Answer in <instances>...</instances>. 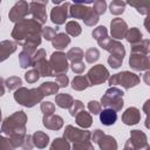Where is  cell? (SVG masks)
Segmentation results:
<instances>
[{
	"label": "cell",
	"instance_id": "3957f363",
	"mask_svg": "<svg viewBox=\"0 0 150 150\" xmlns=\"http://www.w3.org/2000/svg\"><path fill=\"white\" fill-rule=\"evenodd\" d=\"M45 96L40 91L39 88H32L28 89L26 87H20L14 93V100L16 103L26 107V108H33L38 103L42 102V98Z\"/></svg>",
	"mask_w": 150,
	"mask_h": 150
},
{
	"label": "cell",
	"instance_id": "b9f144b4",
	"mask_svg": "<svg viewBox=\"0 0 150 150\" xmlns=\"http://www.w3.org/2000/svg\"><path fill=\"white\" fill-rule=\"evenodd\" d=\"M107 9V2L104 0H96L95 2H93V11L100 16L102 14L105 13Z\"/></svg>",
	"mask_w": 150,
	"mask_h": 150
},
{
	"label": "cell",
	"instance_id": "5b68a950",
	"mask_svg": "<svg viewBox=\"0 0 150 150\" xmlns=\"http://www.w3.org/2000/svg\"><path fill=\"white\" fill-rule=\"evenodd\" d=\"M139 81H141L139 76L129 70H124V71L110 75L108 79V83L110 87L122 86L124 89H130L132 87H136L139 83Z\"/></svg>",
	"mask_w": 150,
	"mask_h": 150
},
{
	"label": "cell",
	"instance_id": "bcb514c9",
	"mask_svg": "<svg viewBox=\"0 0 150 150\" xmlns=\"http://www.w3.org/2000/svg\"><path fill=\"white\" fill-rule=\"evenodd\" d=\"M71 150H95L93 143L89 142H75L71 146Z\"/></svg>",
	"mask_w": 150,
	"mask_h": 150
},
{
	"label": "cell",
	"instance_id": "680465c9",
	"mask_svg": "<svg viewBox=\"0 0 150 150\" xmlns=\"http://www.w3.org/2000/svg\"><path fill=\"white\" fill-rule=\"evenodd\" d=\"M149 103H150V101L148 100V101L145 102V104H144V108H143V109H144V112H145V114H148V105H149Z\"/></svg>",
	"mask_w": 150,
	"mask_h": 150
},
{
	"label": "cell",
	"instance_id": "60d3db41",
	"mask_svg": "<svg viewBox=\"0 0 150 150\" xmlns=\"http://www.w3.org/2000/svg\"><path fill=\"white\" fill-rule=\"evenodd\" d=\"M40 108H41V111H42L43 116L53 115V112L55 111V105L50 101H42L41 104H40Z\"/></svg>",
	"mask_w": 150,
	"mask_h": 150
},
{
	"label": "cell",
	"instance_id": "7a4b0ae2",
	"mask_svg": "<svg viewBox=\"0 0 150 150\" xmlns=\"http://www.w3.org/2000/svg\"><path fill=\"white\" fill-rule=\"evenodd\" d=\"M41 32H42V25H40L36 20L23 19L14 25L11 36L15 40L18 45L21 46L27 39L36 35H41Z\"/></svg>",
	"mask_w": 150,
	"mask_h": 150
},
{
	"label": "cell",
	"instance_id": "f5cc1de1",
	"mask_svg": "<svg viewBox=\"0 0 150 150\" xmlns=\"http://www.w3.org/2000/svg\"><path fill=\"white\" fill-rule=\"evenodd\" d=\"M33 142H32V135H26L23 144L20 146V150H32L33 148Z\"/></svg>",
	"mask_w": 150,
	"mask_h": 150
},
{
	"label": "cell",
	"instance_id": "ab89813d",
	"mask_svg": "<svg viewBox=\"0 0 150 150\" xmlns=\"http://www.w3.org/2000/svg\"><path fill=\"white\" fill-rule=\"evenodd\" d=\"M98 20H100V16L93 11V8H90V9L88 11L87 15H86L84 19H83V22H84V25H87V26H89V27H93V26H95V25L98 22Z\"/></svg>",
	"mask_w": 150,
	"mask_h": 150
},
{
	"label": "cell",
	"instance_id": "f907efd6",
	"mask_svg": "<svg viewBox=\"0 0 150 150\" xmlns=\"http://www.w3.org/2000/svg\"><path fill=\"white\" fill-rule=\"evenodd\" d=\"M55 83L59 86V88H66L69 84V77L66 74L55 76Z\"/></svg>",
	"mask_w": 150,
	"mask_h": 150
},
{
	"label": "cell",
	"instance_id": "f35d334b",
	"mask_svg": "<svg viewBox=\"0 0 150 150\" xmlns=\"http://www.w3.org/2000/svg\"><path fill=\"white\" fill-rule=\"evenodd\" d=\"M84 57H86V61L88 63H95L100 59V50L97 48L91 47V48H89V49L86 50Z\"/></svg>",
	"mask_w": 150,
	"mask_h": 150
},
{
	"label": "cell",
	"instance_id": "603a6c76",
	"mask_svg": "<svg viewBox=\"0 0 150 150\" xmlns=\"http://www.w3.org/2000/svg\"><path fill=\"white\" fill-rule=\"evenodd\" d=\"M97 144L101 150H117V142L116 139L110 135H103L98 141Z\"/></svg>",
	"mask_w": 150,
	"mask_h": 150
},
{
	"label": "cell",
	"instance_id": "db71d44e",
	"mask_svg": "<svg viewBox=\"0 0 150 150\" xmlns=\"http://www.w3.org/2000/svg\"><path fill=\"white\" fill-rule=\"evenodd\" d=\"M103 135H104V132H103L101 129H96V130H94V132L91 134V137H90V138L93 139L94 143H97V141H98Z\"/></svg>",
	"mask_w": 150,
	"mask_h": 150
},
{
	"label": "cell",
	"instance_id": "d4e9b609",
	"mask_svg": "<svg viewBox=\"0 0 150 150\" xmlns=\"http://www.w3.org/2000/svg\"><path fill=\"white\" fill-rule=\"evenodd\" d=\"M75 122L79 127L83 128V129H88L91 127L93 124V117L89 112H87L86 110H81L76 116H75Z\"/></svg>",
	"mask_w": 150,
	"mask_h": 150
},
{
	"label": "cell",
	"instance_id": "e0dca14e",
	"mask_svg": "<svg viewBox=\"0 0 150 150\" xmlns=\"http://www.w3.org/2000/svg\"><path fill=\"white\" fill-rule=\"evenodd\" d=\"M102 48H103L104 50L109 52L110 55H116V56H120V57H123V59H124V56H125V48H124V46H123L120 41H117V40L109 39V40L104 43V46H103Z\"/></svg>",
	"mask_w": 150,
	"mask_h": 150
},
{
	"label": "cell",
	"instance_id": "ffe728a7",
	"mask_svg": "<svg viewBox=\"0 0 150 150\" xmlns=\"http://www.w3.org/2000/svg\"><path fill=\"white\" fill-rule=\"evenodd\" d=\"M89 9H90V7H88L86 4L74 2L69 7V16L73 18V19H81V20H83Z\"/></svg>",
	"mask_w": 150,
	"mask_h": 150
},
{
	"label": "cell",
	"instance_id": "9c48e42d",
	"mask_svg": "<svg viewBox=\"0 0 150 150\" xmlns=\"http://www.w3.org/2000/svg\"><path fill=\"white\" fill-rule=\"evenodd\" d=\"M91 137L90 131L86 129H79L73 125H67L63 131V138L68 142H89Z\"/></svg>",
	"mask_w": 150,
	"mask_h": 150
},
{
	"label": "cell",
	"instance_id": "c3c4849f",
	"mask_svg": "<svg viewBox=\"0 0 150 150\" xmlns=\"http://www.w3.org/2000/svg\"><path fill=\"white\" fill-rule=\"evenodd\" d=\"M122 62H123V57H120L116 55H109V57H108V63L114 69L120 68L122 66Z\"/></svg>",
	"mask_w": 150,
	"mask_h": 150
},
{
	"label": "cell",
	"instance_id": "7402d4cb",
	"mask_svg": "<svg viewBox=\"0 0 150 150\" xmlns=\"http://www.w3.org/2000/svg\"><path fill=\"white\" fill-rule=\"evenodd\" d=\"M32 142L33 145L36 146L38 149H45L49 143V136L46 132L38 130L32 135Z\"/></svg>",
	"mask_w": 150,
	"mask_h": 150
},
{
	"label": "cell",
	"instance_id": "4dcf8cb0",
	"mask_svg": "<svg viewBox=\"0 0 150 150\" xmlns=\"http://www.w3.org/2000/svg\"><path fill=\"white\" fill-rule=\"evenodd\" d=\"M66 56L70 62H80L84 57V52L79 47H73L67 52Z\"/></svg>",
	"mask_w": 150,
	"mask_h": 150
},
{
	"label": "cell",
	"instance_id": "6f0895ef",
	"mask_svg": "<svg viewBox=\"0 0 150 150\" xmlns=\"http://www.w3.org/2000/svg\"><path fill=\"white\" fill-rule=\"evenodd\" d=\"M149 75H150V71H149V70H146V71H145V74H144V80H145V83H146V84H149V80H148Z\"/></svg>",
	"mask_w": 150,
	"mask_h": 150
},
{
	"label": "cell",
	"instance_id": "f1b7e54d",
	"mask_svg": "<svg viewBox=\"0 0 150 150\" xmlns=\"http://www.w3.org/2000/svg\"><path fill=\"white\" fill-rule=\"evenodd\" d=\"M88 87H90V84L84 75H77L71 81V88L76 91H82V90L87 89Z\"/></svg>",
	"mask_w": 150,
	"mask_h": 150
},
{
	"label": "cell",
	"instance_id": "8d00e7d4",
	"mask_svg": "<svg viewBox=\"0 0 150 150\" xmlns=\"http://www.w3.org/2000/svg\"><path fill=\"white\" fill-rule=\"evenodd\" d=\"M19 62H20L21 68H23V69L29 68L33 64V55H29L28 53L21 50L20 54H19Z\"/></svg>",
	"mask_w": 150,
	"mask_h": 150
},
{
	"label": "cell",
	"instance_id": "e575fe53",
	"mask_svg": "<svg viewBox=\"0 0 150 150\" xmlns=\"http://www.w3.org/2000/svg\"><path fill=\"white\" fill-rule=\"evenodd\" d=\"M127 4H129L131 7L136 8V11L141 14H144V15L149 14V11H150V2L149 1H130Z\"/></svg>",
	"mask_w": 150,
	"mask_h": 150
},
{
	"label": "cell",
	"instance_id": "5bb4252c",
	"mask_svg": "<svg viewBox=\"0 0 150 150\" xmlns=\"http://www.w3.org/2000/svg\"><path fill=\"white\" fill-rule=\"evenodd\" d=\"M127 32H128V25L123 19L116 18V19L111 20V22H110V33H111L112 40L118 41L121 39H124Z\"/></svg>",
	"mask_w": 150,
	"mask_h": 150
},
{
	"label": "cell",
	"instance_id": "277c9868",
	"mask_svg": "<svg viewBox=\"0 0 150 150\" xmlns=\"http://www.w3.org/2000/svg\"><path fill=\"white\" fill-rule=\"evenodd\" d=\"M123 96H124L123 90H121L117 87H110L105 90L104 95L101 97V105L108 109H112L115 111H120L124 105Z\"/></svg>",
	"mask_w": 150,
	"mask_h": 150
},
{
	"label": "cell",
	"instance_id": "7c38bea8",
	"mask_svg": "<svg viewBox=\"0 0 150 150\" xmlns=\"http://www.w3.org/2000/svg\"><path fill=\"white\" fill-rule=\"evenodd\" d=\"M48 1H30L29 5V14H32L33 19L36 20L40 25L46 23L47 21V13L46 6Z\"/></svg>",
	"mask_w": 150,
	"mask_h": 150
},
{
	"label": "cell",
	"instance_id": "9a60e30c",
	"mask_svg": "<svg viewBox=\"0 0 150 150\" xmlns=\"http://www.w3.org/2000/svg\"><path fill=\"white\" fill-rule=\"evenodd\" d=\"M130 141L132 142L136 150H145L149 148L146 135L138 129L130 131Z\"/></svg>",
	"mask_w": 150,
	"mask_h": 150
},
{
	"label": "cell",
	"instance_id": "44dd1931",
	"mask_svg": "<svg viewBox=\"0 0 150 150\" xmlns=\"http://www.w3.org/2000/svg\"><path fill=\"white\" fill-rule=\"evenodd\" d=\"M100 121L105 127L114 125L117 121V112L112 109L105 108V109L101 110V112H100Z\"/></svg>",
	"mask_w": 150,
	"mask_h": 150
},
{
	"label": "cell",
	"instance_id": "484cf974",
	"mask_svg": "<svg viewBox=\"0 0 150 150\" xmlns=\"http://www.w3.org/2000/svg\"><path fill=\"white\" fill-rule=\"evenodd\" d=\"M73 102H74L73 96L67 93H60V94H56V96H55V103L59 108L69 109L71 107Z\"/></svg>",
	"mask_w": 150,
	"mask_h": 150
},
{
	"label": "cell",
	"instance_id": "cb8c5ba5",
	"mask_svg": "<svg viewBox=\"0 0 150 150\" xmlns=\"http://www.w3.org/2000/svg\"><path fill=\"white\" fill-rule=\"evenodd\" d=\"M91 35H93V38L97 41V43H98L100 47H103L104 43L110 39L109 35H108V30H107V28H105L104 26H98V27H96V28L93 30Z\"/></svg>",
	"mask_w": 150,
	"mask_h": 150
},
{
	"label": "cell",
	"instance_id": "7bdbcfd3",
	"mask_svg": "<svg viewBox=\"0 0 150 150\" xmlns=\"http://www.w3.org/2000/svg\"><path fill=\"white\" fill-rule=\"evenodd\" d=\"M81 110H84V104H83L82 101H80V100H74L71 107L69 108V114H70V116L75 117Z\"/></svg>",
	"mask_w": 150,
	"mask_h": 150
},
{
	"label": "cell",
	"instance_id": "f6af8a7d",
	"mask_svg": "<svg viewBox=\"0 0 150 150\" xmlns=\"http://www.w3.org/2000/svg\"><path fill=\"white\" fill-rule=\"evenodd\" d=\"M0 150H16V149L8 137L2 136L0 134Z\"/></svg>",
	"mask_w": 150,
	"mask_h": 150
},
{
	"label": "cell",
	"instance_id": "6125c7cd",
	"mask_svg": "<svg viewBox=\"0 0 150 150\" xmlns=\"http://www.w3.org/2000/svg\"><path fill=\"white\" fill-rule=\"evenodd\" d=\"M0 21H1V16H0Z\"/></svg>",
	"mask_w": 150,
	"mask_h": 150
},
{
	"label": "cell",
	"instance_id": "d590c367",
	"mask_svg": "<svg viewBox=\"0 0 150 150\" xmlns=\"http://www.w3.org/2000/svg\"><path fill=\"white\" fill-rule=\"evenodd\" d=\"M82 32V28L77 21H68L66 23V34L70 36H79Z\"/></svg>",
	"mask_w": 150,
	"mask_h": 150
},
{
	"label": "cell",
	"instance_id": "4316f807",
	"mask_svg": "<svg viewBox=\"0 0 150 150\" xmlns=\"http://www.w3.org/2000/svg\"><path fill=\"white\" fill-rule=\"evenodd\" d=\"M70 43V38L66 33H57L55 38L52 40V45L55 49L62 50Z\"/></svg>",
	"mask_w": 150,
	"mask_h": 150
},
{
	"label": "cell",
	"instance_id": "8fae6325",
	"mask_svg": "<svg viewBox=\"0 0 150 150\" xmlns=\"http://www.w3.org/2000/svg\"><path fill=\"white\" fill-rule=\"evenodd\" d=\"M29 14V5L28 2L20 0L18 2L14 4V6L11 8L9 13H8V18L12 22H19L23 19H26V16Z\"/></svg>",
	"mask_w": 150,
	"mask_h": 150
},
{
	"label": "cell",
	"instance_id": "52a82bcc",
	"mask_svg": "<svg viewBox=\"0 0 150 150\" xmlns=\"http://www.w3.org/2000/svg\"><path fill=\"white\" fill-rule=\"evenodd\" d=\"M49 64H50V68H52L53 76L67 74V71L69 69L68 60H67V56L63 52H54L50 55Z\"/></svg>",
	"mask_w": 150,
	"mask_h": 150
},
{
	"label": "cell",
	"instance_id": "74e56055",
	"mask_svg": "<svg viewBox=\"0 0 150 150\" xmlns=\"http://www.w3.org/2000/svg\"><path fill=\"white\" fill-rule=\"evenodd\" d=\"M22 80L19 76H11L5 80V86L7 87L8 90H16L21 87Z\"/></svg>",
	"mask_w": 150,
	"mask_h": 150
},
{
	"label": "cell",
	"instance_id": "f546056e",
	"mask_svg": "<svg viewBox=\"0 0 150 150\" xmlns=\"http://www.w3.org/2000/svg\"><path fill=\"white\" fill-rule=\"evenodd\" d=\"M39 89H40V91L42 93L43 96H50V95L57 94V91H59V86H57L55 82L48 81V82H43L42 84H40Z\"/></svg>",
	"mask_w": 150,
	"mask_h": 150
},
{
	"label": "cell",
	"instance_id": "1f68e13d",
	"mask_svg": "<svg viewBox=\"0 0 150 150\" xmlns=\"http://www.w3.org/2000/svg\"><path fill=\"white\" fill-rule=\"evenodd\" d=\"M149 47H150V41L148 39H143L141 42H138L137 45H132L131 46V53H137V54H144L148 55L149 54Z\"/></svg>",
	"mask_w": 150,
	"mask_h": 150
},
{
	"label": "cell",
	"instance_id": "8992f818",
	"mask_svg": "<svg viewBox=\"0 0 150 150\" xmlns=\"http://www.w3.org/2000/svg\"><path fill=\"white\" fill-rule=\"evenodd\" d=\"M32 67H34V69L39 73L40 77H47V76H53L52 73V68L49 64V61H47L46 59V50L43 48L38 49L34 55H33V64Z\"/></svg>",
	"mask_w": 150,
	"mask_h": 150
},
{
	"label": "cell",
	"instance_id": "7dc6e473",
	"mask_svg": "<svg viewBox=\"0 0 150 150\" xmlns=\"http://www.w3.org/2000/svg\"><path fill=\"white\" fill-rule=\"evenodd\" d=\"M39 79H40V75L34 68L28 70V71H26V74H25V80L28 83H35V82H38Z\"/></svg>",
	"mask_w": 150,
	"mask_h": 150
},
{
	"label": "cell",
	"instance_id": "816d5d0a",
	"mask_svg": "<svg viewBox=\"0 0 150 150\" xmlns=\"http://www.w3.org/2000/svg\"><path fill=\"white\" fill-rule=\"evenodd\" d=\"M69 67H70V69L75 74H82L84 71V69H86V66H84V63L82 61H80V62H71L69 64Z\"/></svg>",
	"mask_w": 150,
	"mask_h": 150
},
{
	"label": "cell",
	"instance_id": "ac0fdd59",
	"mask_svg": "<svg viewBox=\"0 0 150 150\" xmlns=\"http://www.w3.org/2000/svg\"><path fill=\"white\" fill-rule=\"evenodd\" d=\"M18 48V43L11 40H4L0 42V62L7 60Z\"/></svg>",
	"mask_w": 150,
	"mask_h": 150
},
{
	"label": "cell",
	"instance_id": "9f6ffc18",
	"mask_svg": "<svg viewBox=\"0 0 150 150\" xmlns=\"http://www.w3.org/2000/svg\"><path fill=\"white\" fill-rule=\"evenodd\" d=\"M5 91H6V89H5V80L0 76V97L5 95Z\"/></svg>",
	"mask_w": 150,
	"mask_h": 150
},
{
	"label": "cell",
	"instance_id": "ba28073f",
	"mask_svg": "<svg viewBox=\"0 0 150 150\" xmlns=\"http://www.w3.org/2000/svg\"><path fill=\"white\" fill-rule=\"evenodd\" d=\"M110 74H109V70L103 66V64H96V66H93L86 77L89 82L90 86H98V84H102L103 82H105L108 79H109Z\"/></svg>",
	"mask_w": 150,
	"mask_h": 150
},
{
	"label": "cell",
	"instance_id": "d6a6232c",
	"mask_svg": "<svg viewBox=\"0 0 150 150\" xmlns=\"http://www.w3.org/2000/svg\"><path fill=\"white\" fill-rule=\"evenodd\" d=\"M125 6H127V2L125 1H122V0H112L109 5V9H110V13L114 14V15H121L123 14L124 9H125Z\"/></svg>",
	"mask_w": 150,
	"mask_h": 150
},
{
	"label": "cell",
	"instance_id": "91938a15",
	"mask_svg": "<svg viewBox=\"0 0 150 150\" xmlns=\"http://www.w3.org/2000/svg\"><path fill=\"white\" fill-rule=\"evenodd\" d=\"M0 122H1V109H0Z\"/></svg>",
	"mask_w": 150,
	"mask_h": 150
},
{
	"label": "cell",
	"instance_id": "681fc988",
	"mask_svg": "<svg viewBox=\"0 0 150 150\" xmlns=\"http://www.w3.org/2000/svg\"><path fill=\"white\" fill-rule=\"evenodd\" d=\"M87 107H88L89 112H91V114H94V115H100V112H101V110H102V105H101V103L97 102V101H89Z\"/></svg>",
	"mask_w": 150,
	"mask_h": 150
},
{
	"label": "cell",
	"instance_id": "30bf717a",
	"mask_svg": "<svg viewBox=\"0 0 150 150\" xmlns=\"http://www.w3.org/2000/svg\"><path fill=\"white\" fill-rule=\"evenodd\" d=\"M70 2L66 1L62 2L60 6H54L50 11V21L57 26L66 23V20L69 16V7H70Z\"/></svg>",
	"mask_w": 150,
	"mask_h": 150
},
{
	"label": "cell",
	"instance_id": "4fadbf2b",
	"mask_svg": "<svg viewBox=\"0 0 150 150\" xmlns=\"http://www.w3.org/2000/svg\"><path fill=\"white\" fill-rule=\"evenodd\" d=\"M129 66L131 69L136 71H142V70H149L150 68V62H149V56L144 54H137V53H131L129 57Z\"/></svg>",
	"mask_w": 150,
	"mask_h": 150
},
{
	"label": "cell",
	"instance_id": "94428289",
	"mask_svg": "<svg viewBox=\"0 0 150 150\" xmlns=\"http://www.w3.org/2000/svg\"><path fill=\"white\" fill-rule=\"evenodd\" d=\"M145 150H150V146H149V148H148V149H145Z\"/></svg>",
	"mask_w": 150,
	"mask_h": 150
},
{
	"label": "cell",
	"instance_id": "2e32d148",
	"mask_svg": "<svg viewBox=\"0 0 150 150\" xmlns=\"http://www.w3.org/2000/svg\"><path fill=\"white\" fill-rule=\"evenodd\" d=\"M141 121V111L136 107H129L122 114V122L125 125H135Z\"/></svg>",
	"mask_w": 150,
	"mask_h": 150
},
{
	"label": "cell",
	"instance_id": "6da1fadb",
	"mask_svg": "<svg viewBox=\"0 0 150 150\" xmlns=\"http://www.w3.org/2000/svg\"><path fill=\"white\" fill-rule=\"evenodd\" d=\"M26 123L27 115L22 110L15 111L14 114H12L2 121L0 131L12 141L15 149L20 148L25 142V137L27 135Z\"/></svg>",
	"mask_w": 150,
	"mask_h": 150
},
{
	"label": "cell",
	"instance_id": "ee69618b",
	"mask_svg": "<svg viewBox=\"0 0 150 150\" xmlns=\"http://www.w3.org/2000/svg\"><path fill=\"white\" fill-rule=\"evenodd\" d=\"M57 29L53 28V27H49V26H46V27H42V32H41V35L47 40V41H52L55 35L57 34L56 33Z\"/></svg>",
	"mask_w": 150,
	"mask_h": 150
},
{
	"label": "cell",
	"instance_id": "836d02e7",
	"mask_svg": "<svg viewBox=\"0 0 150 150\" xmlns=\"http://www.w3.org/2000/svg\"><path fill=\"white\" fill-rule=\"evenodd\" d=\"M49 150H70V144L63 137H56L52 142Z\"/></svg>",
	"mask_w": 150,
	"mask_h": 150
},
{
	"label": "cell",
	"instance_id": "d6986e66",
	"mask_svg": "<svg viewBox=\"0 0 150 150\" xmlns=\"http://www.w3.org/2000/svg\"><path fill=\"white\" fill-rule=\"evenodd\" d=\"M42 124L49 130H60L63 127V118L59 115H49V116H43L42 118Z\"/></svg>",
	"mask_w": 150,
	"mask_h": 150
},
{
	"label": "cell",
	"instance_id": "83f0119b",
	"mask_svg": "<svg viewBox=\"0 0 150 150\" xmlns=\"http://www.w3.org/2000/svg\"><path fill=\"white\" fill-rule=\"evenodd\" d=\"M142 38H143L142 32L137 27H131V28H128V32H127L124 39L132 46V45H137L138 42H141L143 40Z\"/></svg>",
	"mask_w": 150,
	"mask_h": 150
},
{
	"label": "cell",
	"instance_id": "11a10c76",
	"mask_svg": "<svg viewBox=\"0 0 150 150\" xmlns=\"http://www.w3.org/2000/svg\"><path fill=\"white\" fill-rule=\"evenodd\" d=\"M123 150H136V149H135V146H134V144H132V142L130 141V138H129V139L125 142Z\"/></svg>",
	"mask_w": 150,
	"mask_h": 150
}]
</instances>
